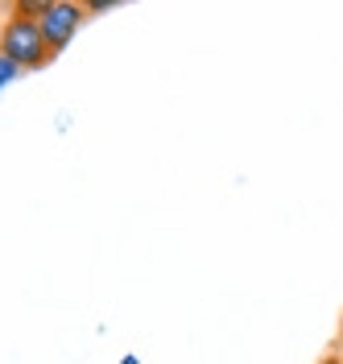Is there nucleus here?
Returning <instances> with one entry per match:
<instances>
[{
	"label": "nucleus",
	"mask_w": 343,
	"mask_h": 364,
	"mask_svg": "<svg viewBox=\"0 0 343 364\" xmlns=\"http://www.w3.org/2000/svg\"><path fill=\"white\" fill-rule=\"evenodd\" d=\"M319 364H343V356H339V352H331V356H322Z\"/></svg>",
	"instance_id": "nucleus-4"
},
{
	"label": "nucleus",
	"mask_w": 343,
	"mask_h": 364,
	"mask_svg": "<svg viewBox=\"0 0 343 364\" xmlns=\"http://www.w3.org/2000/svg\"><path fill=\"white\" fill-rule=\"evenodd\" d=\"M87 21V9L83 4H75V0H50V9L42 13V38H46L50 54H62L75 38H79V29Z\"/></svg>",
	"instance_id": "nucleus-2"
},
{
	"label": "nucleus",
	"mask_w": 343,
	"mask_h": 364,
	"mask_svg": "<svg viewBox=\"0 0 343 364\" xmlns=\"http://www.w3.org/2000/svg\"><path fill=\"white\" fill-rule=\"evenodd\" d=\"M335 348L343 352V318H339V331H335Z\"/></svg>",
	"instance_id": "nucleus-5"
},
{
	"label": "nucleus",
	"mask_w": 343,
	"mask_h": 364,
	"mask_svg": "<svg viewBox=\"0 0 343 364\" xmlns=\"http://www.w3.org/2000/svg\"><path fill=\"white\" fill-rule=\"evenodd\" d=\"M25 70L17 67V63H9V58H4V54H0V91L9 87V83H17V79H21Z\"/></svg>",
	"instance_id": "nucleus-3"
},
{
	"label": "nucleus",
	"mask_w": 343,
	"mask_h": 364,
	"mask_svg": "<svg viewBox=\"0 0 343 364\" xmlns=\"http://www.w3.org/2000/svg\"><path fill=\"white\" fill-rule=\"evenodd\" d=\"M0 54L9 63H17L21 70H42L54 58L46 38H42V25L33 17H25V13H17V9H13L9 21L0 25Z\"/></svg>",
	"instance_id": "nucleus-1"
}]
</instances>
